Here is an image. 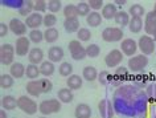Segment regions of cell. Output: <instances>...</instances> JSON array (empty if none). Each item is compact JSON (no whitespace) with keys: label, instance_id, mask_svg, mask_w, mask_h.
Segmentation results:
<instances>
[{"label":"cell","instance_id":"6da1fadb","mask_svg":"<svg viewBox=\"0 0 156 118\" xmlns=\"http://www.w3.org/2000/svg\"><path fill=\"white\" fill-rule=\"evenodd\" d=\"M114 102H128L127 105H124L122 109H119L118 112L120 116H140L143 112H146V105L148 102L147 94L140 92L135 88V86H120L116 90Z\"/></svg>","mask_w":156,"mask_h":118},{"label":"cell","instance_id":"7a4b0ae2","mask_svg":"<svg viewBox=\"0 0 156 118\" xmlns=\"http://www.w3.org/2000/svg\"><path fill=\"white\" fill-rule=\"evenodd\" d=\"M62 102L58 98H49V100H44L38 105V112L42 116H50V114H56L61 110Z\"/></svg>","mask_w":156,"mask_h":118},{"label":"cell","instance_id":"3957f363","mask_svg":"<svg viewBox=\"0 0 156 118\" xmlns=\"http://www.w3.org/2000/svg\"><path fill=\"white\" fill-rule=\"evenodd\" d=\"M17 108L24 112L25 114L33 116L38 112V105L36 104V101L33 98H30L29 96H20L17 98Z\"/></svg>","mask_w":156,"mask_h":118},{"label":"cell","instance_id":"277c9868","mask_svg":"<svg viewBox=\"0 0 156 118\" xmlns=\"http://www.w3.org/2000/svg\"><path fill=\"white\" fill-rule=\"evenodd\" d=\"M148 62H150L148 57L140 53V54H136V56L128 58L127 68L132 73H140L142 70L146 69V66L148 65Z\"/></svg>","mask_w":156,"mask_h":118},{"label":"cell","instance_id":"5b68a950","mask_svg":"<svg viewBox=\"0 0 156 118\" xmlns=\"http://www.w3.org/2000/svg\"><path fill=\"white\" fill-rule=\"evenodd\" d=\"M138 46L139 50L142 52V54L144 56H150V54L155 53V40L152 36H148V35H143L140 36V39L138 40Z\"/></svg>","mask_w":156,"mask_h":118},{"label":"cell","instance_id":"8992f818","mask_svg":"<svg viewBox=\"0 0 156 118\" xmlns=\"http://www.w3.org/2000/svg\"><path fill=\"white\" fill-rule=\"evenodd\" d=\"M68 48H69V52H70V56H72L73 60L76 61H81L83 60L85 57H87L86 54V48L81 44L80 40H72L68 44Z\"/></svg>","mask_w":156,"mask_h":118},{"label":"cell","instance_id":"52a82bcc","mask_svg":"<svg viewBox=\"0 0 156 118\" xmlns=\"http://www.w3.org/2000/svg\"><path fill=\"white\" fill-rule=\"evenodd\" d=\"M102 40L106 42H116L123 40V29L118 27H107L102 31Z\"/></svg>","mask_w":156,"mask_h":118},{"label":"cell","instance_id":"ba28073f","mask_svg":"<svg viewBox=\"0 0 156 118\" xmlns=\"http://www.w3.org/2000/svg\"><path fill=\"white\" fill-rule=\"evenodd\" d=\"M15 54H16V50H15L13 45L3 44L0 46V61L3 65H12L15 62Z\"/></svg>","mask_w":156,"mask_h":118},{"label":"cell","instance_id":"9c48e42d","mask_svg":"<svg viewBox=\"0 0 156 118\" xmlns=\"http://www.w3.org/2000/svg\"><path fill=\"white\" fill-rule=\"evenodd\" d=\"M123 56L124 54L122 53L120 49H112L106 54V57H105V64H106L108 68H118L119 64L123 61Z\"/></svg>","mask_w":156,"mask_h":118},{"label":"cell","instance_id":"30bf717a","mask_svg":"<svg viewBox=\"0 0 156 118\" xmlns=\"http://www.w3.org/2000/svg\"><path fill=\"white\" fill-rule=\"evenodd\" d=\"M8 27H9L11 32H12L15 36H17V37L25 36L27 31H28V27L25 25V21H21L20 19H17V17L11 19L9 23H8Z\"/></svg>","mask_w":156,"mask_h":118},{"label":"cell","instance_id":"8fae6325","mask_svg":"<svg viewBox=\"0 0 156 118\" xmlns=\"http://www.w3.org/2000/svg\"><path fill=\"white\" fill-rule=\"evenodd\" d=\"M120 50H122V53L124 56L127 57H134L136 56V52L139 50V46H138V42L135 40H132V39H124L120 42Z\"/></svg>","mask_w":156,"mask_h":118},{"label":"cell","instance_id":"7c38bea8","mask_svg":"<svg viewBox=\"0 0 156 118\" xmlns=\"http://www.w3.org/2000/svg\"><path fill=\"white\" fill-rule=\"evenodd\" d=\"M15 50H16L17 56H27L30 52V40L27 36L17 37L16 42H15Z\"/></svg>","mask_w":156,"mask_h":118},{"label":"cell","instance_id":"4fadbf2b","mask_svg":"<svg viewBox=\"0 0 156 118\" xmlns=\"http://www.w3.org/2000/svg\"><path fill=\"white\" fill-rule=\"evenodd\" d=\"M128 73H130L128 68H126V66H118L115 69L114 74L111 76V84L118 86L120 84H123V82H126L128 80Z\"/></svg>","mask_w":156,"mask_h":118},{"label":"cell","instance_id":"5bb4252c","mask_svg":"<svg viewBox=\"0 0 156 118\" xmlns=\"http://www.w3.org/2000/svg\"><path fill=\"white\" fill-rule=\"evenodd\" d=\"M25 25L32 31V29H38L41 25H44V15L38 13V12H33L32 15H29L25 19Z\"/></svg>","mask_w":156,"mask_h":118},{"label":"cell","instance_id":"9a60e30c","mask_svg":"<svg viewBox=\"0 0 156 118\" xmlns=\"http://www.w3.org/2000/svg\"><path fill=\"white\" fill-rule=\"evenodd\" d=\"M156 31V15L154 11H150V12L146 13V17H144V32L148 36H152Z\"/></svg>","mask_w":156,"mask_h":118},{"label":"cell","instance_id":"2e32d148","mask_svg":"<svg viewBox=\"0 0 156 118\" xmlns=\"http://www.w3.org/2000/svg\"><path fill=\"white\" fill-rule=\"evenodd\" d=\"M98 110L102 118H112L114 117V105L110 100H101L98 104Z\"/></svg>","mask_w":156,"mask_h":118},{"label":"cell","instance_id":"e0dca14e","mask_svg":"<svg viewBox=\"0 0 156 118\" xmlns=\"http://www.w3.org/2000/svg\"><path fill=\"white\" fill-rule=\"evenodd\" d=\"M44 50L38 46H34V48L30 49V52L28 54V60H29V64H33V65H38V64H42L44 62Z\"/></svg>","mask_w":156,"mask_h":118},{"label":"cell","instance_id":"ac0fdd59","mask_svg":"<svg viewBox=\"0 0 156 118\" xmlns=\"http://www.w3.org/2000/svg\"><path fill=\"white\" fill-rule=\"evenodd\" d=\"M25 90L28 93V96L32 97H38L40 94H42V88H41V80H33L29 81L25 85Z\"/></svg>","mask_w":156,"mask_h":118},{"label":"cell","instance_id":"d6986e66","mask_svg":"<svg viewBox=\"0 0 156 118\" xmlns=\"http://www.w3.org/2000/svg\"><path fill=\"white\" fill-rule=\"evenodd\" d=\"M65 56V52L61 46H57V45H53L50 46L49 50H48V60L52 61V62H60L62 61V58Z\"/></svg>","mask_w":156,"mask_h":118},{"label":"cell","instance_id":"ffe728a7","mask_svg":"<svg viewBox=\"0 0 156 118\" xmlns=\"http://www.w3.org/2000/svg\"><path fill=\"white\" fill-rule=\"evenodd\" d=\"M118 12H119V9L114 3H106L102 8V17L106 19V20H112V19H115Z\"/></svg>","mask_w":156,"mask_h":118},{"label":"cell","instance_id":"44dd1931","mask_svg":"<svg viewBox=\"0 0 156 118\" xmlns=\"http://www.w3.org/2000/svg\"><path fill=\"white\" fill-rule=\"evenodd\" d=\"M91 108L87 104H78L74 109V116L76 118H91Z\"/></svg>","mask_w":156,"mask_h":118},{"label":"cell","instance_id":"7402d4cb","mask_svg":"<svg viewBox=\"0 0 156 118\" xmlns=\"http://www.w3.org/2000/svg\"><path fill=\"white\" fill-rule=\"evenodd\" d=\"M83 84V78L78 74H72L70 77L66 78V88H69L70 90H78L82 88Z\"/></svg>","mask_w":156,"mask_h":118},{"label":"cell","instance_id":"603a6c76","mask_svg":"<svg viewBox=\"0 0 156 118\" xmlns=\"http://www.w3.org/2000/svg\"><path fill=\"white\" fill-rule=\"evenodd\" d=\"M25 72H27V66H24L21 62H13V64L9 66V74L15 78V80H16V78L24 77Z\"/></svg>","mask_w":156,"mask_h":118},{"label":"cell","instance_id":"cb8c5ba5","mask_svg":"<svg viewBox=\"0 0 156 118\" xmlns=\"http://www.w3.org/2000/svg\"><path fill=\"white\" fill-rule=\"evenodd\" d=\"M98 76H99V72L91 65H87V66H85V68L82 69V78L83 80H86L87 82L95 81L97 78H98Z\"/></svg>","mask_w":156,"mask_h":118},{"label":"cell","instance_id":"d4e9b609","mask_svg":"<svg viewBox=\"0 0 156 118\" xmlns=\"http://www.w3.org/2000/svg\"><path fill=\"white\" fill-rule=\"evenodd\" d=\"M57 98L62 104H70L74 98V93H73V90H70L69 88H61L57 92Z\"/></svg>","mask_w":156,"mask_h":118},{"label":"cell","instance_id":"484cf974","mask_svg":"<svg viewBox=\"0 0 156 118\" xmlns=\"http://www.w3.org/2000/svg\"><path fill=\"white\" fill-rule=\"evenodd\" d=\"M130 20H131V16L128 15V12H126V11H123V9H119V12L116 13V16L114 19V21L120 27V28L128 27Z\"/></svg>","mask_w":156,"mask_h":118},{"label":"cell","instance_id":"4316f807","mask_svg":"<svg viewBox=\"0 0 156 118\" xmlns=\"http://www.w3.org/2000/svg\"><path fill=\"white\" fill-rule=\"evenodd\" d=\"M102 15H101L99 12H97V11H91L90 15L86 17V23L89 27H91V28H97V27H99L101 24H102Z\"/></svg>","mask_w":156,"mask_h":118},{"label":"cell","instance_id":"83f0119b","mask_svg":"<svg viewBox=\"0 0 156 118\" xmlns=\"http://www.w3.org/2000/svg\"><path fill=\"white\" fill-rule=\"evenodd\" d=\"M64 28L68 33H74V32H78L80 31V20H78V17L76 19H65L64 20Z\"/></svg>","mask_w":156,"mask_h":118},{"label":"cell","instance_id":"f1b7e54d","mask_svg":"<svg viewBox=\"0 0 156 118\" xmlns=\"http://www.w3.org/2000/svg\"><path fill=\"white\" fill-rule=\"evenodd\" d=\"M54 72H56V66H54V62H52V61L46 60V61H44V62H42V64L40 65V73H41L45 78L50 77Z\"/></svg>","mask_w":156,"mask_h":118},{"label":"cell","instance_id":"f546056e","mask_svg":"<svg viewBox=\"0 0 156 118\" xmlns=\"http://www.w3.org/2000/svg\"><path fill=\"white\" fill-rule=\"evenodd\" d=\"M17 108V98H15L13 96H5L2 98V109L7 110H13Z\"/></svg>","mask_w":156,"mask_h":118},{"label":"cell","instance_id":"4dcf8cb0","mask_svg":"<svg viewBox=\"0 0 156 118\" xmlns=\"http://www.w3.org/2000/svg\"><path fill=\"white\" fill-rule=\"evenodd\" d=\"M33 12H34V2H32V0H25L24 6L19 9V15L25 19L28 17L29 15H32Z\"/></svg>","mask_w":156,"mask_h":118},{"label":"cell","instance_id":"1f68e13d","mask_svg":"<svg viewBox=\"0 0 156 118\" xmlns=\"http://www.w3.org/2000/svg\"><path fill=\"white\" fill-rule=\"evenodd\" d=\"M143 25H144V23L142 17H131L130 24H128V29L132 33H139L143 29Z\"/></svg>","mask_w":156,"mask_h":118},{"label":"cell","instance_id":"d6a6232c","mask_svg":"<svg viewBox=\"0 0 156 118\" xmlns=\"http://www.w3.org/2000/svg\"><path fill=\"white\" fill-rule=\"evenodd\" d=\"M58 36H60V33H58V29L57 28H48L44 31V41L46 42H56L58 40Z\"/></svg>","mask_w":156,"mask_h":118},{"label":"cell","instance_id":"836d02e7","mask_svg":"<svg viewBox=\"0 0 156 118\" xmlns=\"http://www.w3.org/2000/svg\"><path fill=\"white\" fill-rule=\"evenodd\" d=\"M62 13H64L65 19H76V17L80 16V15H78V8H77V6H74V4H68V6H65L64 8H62Z\"/></svg>","mask_w":156,"mask_h":118},{"label":"cell","instance_id":"e575fe53","mask_svg":"<svg viewBox=\"0 0 156 118\" xmlns=\"http://www.w3.org/2000/svg\"><path fill=\"white\" fill-rule=\"evenodd\" d=\"M40 66L38 65H33V64H28L27 65V72H25V76L29 78L30 81L33 80H37V77L40 76Z\"/></svg>","mask_w":156,"mask_h":118},{"label":"cell","instance_id":"d590c367","mask_svg":"<svg viewBox=\"0 0 156 118\" xmlns=\"http://www.w3.org/2000/svg\"><path fill=\"white\" fill-rule=\"evenodd\" d=\"M58 73L62 77H70L73 74V65L68 61H62L60 64V68H58Z\"/></svg>","mask_w":156,"mask_h":118},{"label":"cell","instance_id":"8d00e7d4","mask_svg":"<svg viewBox=\"0 0 156 118\" xmlns=\"http://www.w3.org/2000/svg\"><path fill=\"white\" fill-rule=\"evenodd\" d=\"M28 39L33 44H40L41 41H44V32L40 29H32L28 33Z\"/></svg>","mask_w":156,"mask_h":118},{"label":"cell","instance_id":"74e56055","mask_svg":"<svg viewBox=\"0 0 156 118\" xmlns=\"http://www.w3.org/2000/svg\"><path fill=\"white\" fill-rule=\"evenodd\" d=\"M15 84V78L11 76V74H2L0 76V86H2L3 89H9L12 88Z\"/></svg>","mask_w":156,"mask_h":118},{"label":"cell","instance_id":"f35d334b","mask_svg":"<svg viewBox=\"0 0 156 118\" xmlns=\"http://www.w3.org/2000/svg\"><path fill=\"white\" fill-rule=\"evenodd\" d=\"M127 12L131 17H143L144 8H143V6H140V4H132L130 8H128Z\"/></svg>","mask_w":156,"mask_h":118},{"label":"cell","instance_id":"ab89813d","mask_svg":"<svg viewBox=\"0 0 156 118\" xmlns=\"http://www.w3.org/2000/svg\"><path fill=\"white\" fill-rule=\"evenodd\" d=\"M25 0H3L2 4L4 7H8V8H12V9H20L23 6H24Z\"/></svg>","mask_w":156,"mask_h":118},{"label":"cell","instance_id":"60d3db41","mask_svg":"<svg viewBox=\"0 0 156 118\" xmlns=\"http://www.w3.org/2000/svg\"><path fill=\"white\" fill-rule=\"evenodd\" d=\"M77 6V8H78V15L80 16H89L91 12V8H90V6H89V3L87 2H80Z\"/></svg>","mask_w":156,"mask_h":118},{"label":"cell","instance_id":"b9f144b4","mask_svg":"<svg viewBox=\"0 0 156 118\" xmlns=\"http://www.w3.org/2000/svg\"><path fill=\"white\" fill-rule=\"evenodd\" d=\"M99 53H101V48H99L98 44H89L86 46V54H87V57L95 58V57L99 56Z\"/></svg>","mask_w":156,"mask_h":118},{"label":"cell","instance_id":"7bdbcfd3","mask_svg":"<svg viewBox=\"0 0 156 118\" xmlns=\"http://www.w3.org/2000/svg\"><path fill=\"white\" fill-rule=\"evenodd\" d=\"M91 39V31L87 28H80V31L77 32V40L82 41H89Z\"/></svg>","mask_w":156,"mask_h":118},{"label":"cell","instance_id":"ee69618b","mask_svg":"<svg viewBox=\"0 0 156 118\" xmlns=\"http://www.w3.org/2000/svg\"><path fill=\"white\" fill-rule=\"evenodd\" d=\"M56 23H57L56 15H53V13H46V15H44V25L46 27V29H48V28H54Z\"/></svg>","mask_w":156,"mask_h":118},{"label":"cell","instance_id":"f6af8a7d","mask_svg":"<svg viewBox=\"0 0 156 118\" xmlns=\"http://www.w3.org/2000/svg\"><path fill=\"white\" fill-rule=\"evenodd\" d=\"M62 8V3L60 0H50L48 2V9H49V13H56V12H60V9Z\"/></svg>","mask_w":156,"mask_h":118},{"label":"cell","instance_id":"bcb514c9","mask_svg":"<svg viewBox=\"0 0 156 118\" xmlns=\"http://www.w3.org/2000/svg\"><path fill=\"white\" fill-rule=\"evenodd\" d=\"M46 9H48V2H45V0H36L34 2V12L44 13Z\"/></svg>","mask_w":156,"mask_h":118},{"label":"cell","instance_id":"7dc6e473","mask_svg":"<svg viewBox=\"0 0 156 118\" xmlns=\"http://www.w3.org/2000/svg\"><path fill=\"white\" fill-rule=\"evenodd\" d=\"M148 101H156V84H150L146 89Z\"/></svg>","mask_w":156,"mask_h":118},{"label":"cell","instance_id":"c3c4849f","mask_svg":"<svg viewBox=\"0 0 156 118\" xmlns=\"http://www.w3.org/2000/svg\"><path fill=\"white\" fill-rule=\"evenodd\" d=\"M111 76H112V74H110L108 72H106V70H102V72H99L98 81H99L102 85H107L108 82H111Z\"/></svg>","mask_w":156,"mask_h":118},{"label":"cell","instance_id":"681fc988","mask_svg":"<svg viewBox=\"0 0 156 118\" xmlns=\"http://www.w3.org/2000/svg\"><path fill=\"white\" fill-rule=\"evenodd\" d=\"M41 88H42V93H50L53 89V82L48 80V78H42L41 80Z\"/></svg>","mask_w":156,"mask_h":118},{"label":"cell","instance_id":"f907efd6","mask_svg":"<svg viewBox=\"0 0 156 118\" xmlns=\"http://www.w3.org/2000/svg\"><path fill=\"white\" fill-rule=\"evenodd\" d=\"M87 3H89V6H90V8L93 11H97V12L105 7V3L102 0H90V2H87Z\"/></svg>","mask_w":156,"mask_h":118},{"label":"cell","instance_id":"816d5d0a","mask_svg":"<svg viewBox=\"0 0 156 118\" xmlns=\"http://www.w3.org/2000/svg\"><path fill=\"white\" fill-rule=\"evenodd\" d=\"M135 85H138V86H146L147 85V78L146 77H142V76H136L135 77Z\"/></svg>","mask_w":156,"mask_h":118},{"label":"cell","instance_id":"f5cc1de1","mask_svg":"<svg viewBox=\"0 0 156 118\" xmlns=\"http://www.w3.org/2000/svg\"><path fill=\"white\" fill-rule=\"evenodd\" d=\"M8 31H9V27L5 24V23H0V36L2 37H4L7 33H8Z\"/></svg>","mask_w":156,"mask_h":118},{"label":"cell","instance_id":"db71d44e","mask_svg":"<svg viewBox=\"0 0 156 118\" xmlns=\"http://www.w3.org/2000/svg\"><path fill=\"white\" fill-rule=\"evenodd\" d=\"M114 4L116 6V7H120V6H124V4H126V0H116V2L114 3Z\"/></svg>","mask_w":156,"mask_h":118},{"label":"cell","instance_id":"11a10c76","mask_svg":"<svg viewBox=\"0 0 156 118\" xmlns=\"http://www.w3.org/2000/svg\"><path fill=\"white\" fill-rule=\"evenodd\" d=\"M0 118H7V110L4 109L0 110Z\"/></svg>","mask_w":156,"mask_h":118},{"label":"cell","instance_id":"9f6ffc18","mask_svg":"<svg viewBox=\"0 0 156 118\" xmlns=\"http://www.w3.org/2000/svg\"><path fill=\"white\" fill-rule=\"evenodd\" d=\"M152 37H154V40H155V42H156V31H155V33L152 35Z\"/></svg>","mask_w":156,"mask_h":118},{"label":"cell","instance_id":"6f0895ef","mask_svg":"<svg viewBox=\"0 0 156 118\" xmlns=\"http://www.w3.org/2000/svg\"><path fill=\"white\" fill-rule=\"evenodd\" d=\"M155 12V15H156V3H155V6H154V9H152Z\"/></svg>","mask_w":156,"mask_h":118},{"label":"cell","instance_id":"680465c9","mask_svg":"<svg viewBox=\"0 0 156 118\" xmlns=\"http://www.w3.org/2000/svg\"><path fill=\"white\" fill-rule=\"evenodd\" d=\"M38 118H46L45 116H41V117H38Z\"/></svg>","mask_w":156,"mask_h":118}]
</instances>
